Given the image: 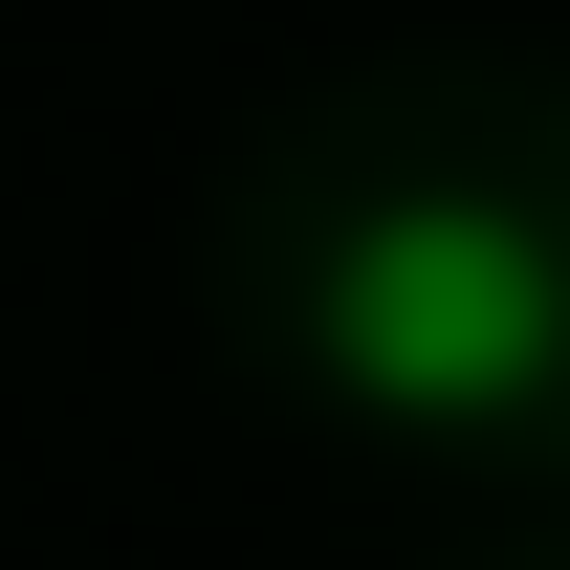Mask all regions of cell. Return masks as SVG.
Wrapping results in <instances>:
<instances>
[{
	"label": "cell",
	"mask_w": 570,
	"mask_h": 570,
	"mask_svg": "<svg viewBox=\"0 0 570 570\" xmlns=\"http://www.w3.org/2000/svg\"><path fill=\"white\" fill-rule=\"evenodd\" d=\"M307 352L352 373L395 439H504L570 373V264H549L527 198L417 176V198H352V242L307 264Z\"/></svg>",
	"instance_id": "6da1fadb"
}]
</instances>
